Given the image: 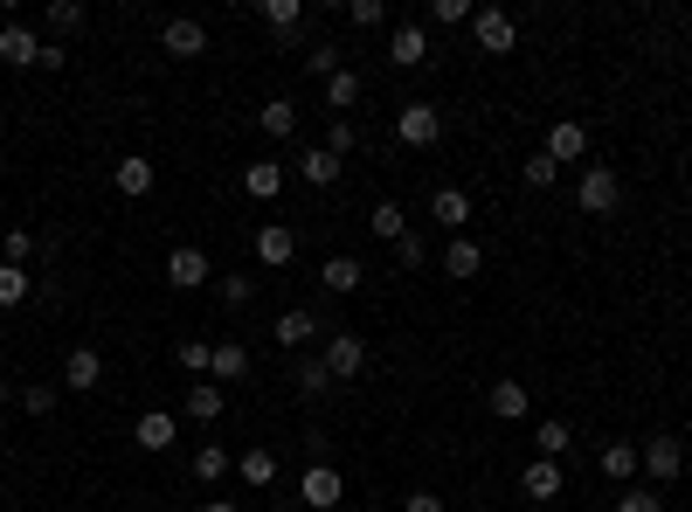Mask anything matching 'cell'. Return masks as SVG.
Listing matches in <instances>:
<instances>
[{"mask_svg":"<svg viewBox=\"0 0 692 512\" xmlns=\"http://www.w3.org/2000/svg\"><path fill=\"white\" fill-rule=\"evenodd\" d=\"M319 361H326V374L340 381V388H353V381L368 374V340H361V332H332Z\"/></svg>","mask_w":692,"mask_h":512,"instance_id":"6da1fadb","label":"cell"},{"mask_svg":"<svg viewBox=\"0 0 692 512\" xmlns=\"http://www.w3.org/2000/svg\"><path fill=\"white\" fill-rule=\"evenodd\" d=\"M575 201H582V215H617L624 209V173L617 167H588L582 188H575Z\"/></svg>","mask_w":692,"mask_h":512,"instance_id":"7a4b0ae2","label":"cell"},{"mask_svg":"<svg viewBox=\"0 0 692 512\" xmlns=\"http://www.w3.org/2000/svg\"><path fill=\"white\" fill-rule=\"evenodd\" d=\"M395 139H402L408 152H429V146L444 139V111H437V105H402V111H395Z\"/></svg>","mask_w":692,"mask_h":512,"instance_id":"3957f363","label":"cell"},{"mask_svg":"<svg viewBox=\"0 0 692 512\" xmlns=\"http://www.w3.org/2000/svg\"><path fill=\"white\" fill-rule=\"evenodd\" d=\"M471 35H478L485 56H512V42H520V21H512L505 8H478V14H471Z\"/></svg>","mask_w":692,"mask_h":512,"instance_id":"277c9868","label":"cell"},{"mask_svg":"<svg viewBox=\"0 0 692 512\" xmlns=\"http://www.w3.org/2000/svg\"><path fill=\"white\" fill-rule=\"evenodd\" d=\"M209 277H215L209 249H201V243H173V256H167V285L173 291H194V285H209Z\"/></svg>","mask_w":692,"mask_h":512,"instance_id":"5b68a950","label":"cell"},{"mask_svg":"<svg viewBox=\"0 0 692 512\" xmlns=\"http://www.w3.org/2000/svg\"><path fill=\"white\" fill-rule=\"evenodd\" d=\"M160 49H167V56H181V63H194V56H209V29H201L194 14H173L160 29Z\"/></svg>","mask_w":692,"mask_h":512,"instance_id":"8992f818","label":"cell"},{"mask_svg":"<svg viewBox=\"0 0 692 512\" xmlns=\"http://www.w3.org/2000/svg\"><path fill=\"white\" fill-rule=\"evenodd\" d=\"M298 499H305V505H312V512H332V505H340V499H347V478H340V471H332V465H312V471H305V478H298Z\"/></svg>","mask_w":692,"mask_h":512,"instance_id":"52a82bcc","label":"cell"},{"mask_svg":"<svg viewBox=\"0 0 692 512\" xmlns=\"http://www.w3.org/2000/svg\"><path fill=\"white\" fill-rule=\"evenodd\" d=\"M97 381H105V353H97V346H70L63 353V388L70 395H91Z\"/></svg>","mask_w":692,"mask_h":512,"instance_id":"ba28073f","label":"cell"},{"mask_svg":"<svg viewBox=\"0 0 692 512\" xmlns=\"http://www.w3.org/2000/svg\"><path fill=\"white\" fill-rule=\"evenodd\" d=\"M270 340L285 346V353H298V346H312L319 340V312L312 305H291V312H277V326H270Z\"/></svg>","mask_w":692,"mask_h":512,"instance_id":"9c48e42d","label":"cell"},{"mask_svg":"<svg viewBox=\"0 0 692 512\" xmlns=\"http://www.w3.org/2000/svg\"><path fill=\"white\" fill-rule=\"evenodd\" d=\"M291 256H298V228H285V222L256 228V264H264V270H285Z\"/></svg>","mask_w":692,"mask_h":512,"instance_id":"30bf717a","label":"cell"},{"mask_svg":"<svg viewBox=\"0 0 692 512\" xmlns=\"http://www.w3.org/2000/svg\"><path fill=\"white\" fill-rule=\"evenodd\" d=\"M173 437H181V416H173V408H146V416L132 423L139 450H173Z\"/></svg>","mask_w":692,"mask_h":512,"instance_id":"8fae6325","label":"cell"},{"mask_svg":"<svg viewBox=\"0 0 692 512\" xmlns=\"http://www.w3.org/2000/svg\"><path fill=\"white\" fill-rule=\"evenodd\" d=\"M0 63H14V70L42 63V42H35L29 21H0Z\"/></svg>","mask_w":692,"mask_h":512,"instance_id":"7c38bea8","label":"cell"},{"mask_svg":"<svg viewBox=\"0 0 692 512\" xmlns=\"http://www.w3.org/2000/svg\"><path fill=\"white\" fill-rule=\"evenodd\" d=\"M541 152H547L554 167H575L582 152H588V125H582V118H561L554 132H547V146H541Z\"/></svg>","mask_w":692,"mask_h":512,"instance_id":"4fadbf2b","label":"cell"},{"mask_svg":"<svg viewBox=\"0 0 692 512\" xmlns=\"http://www.w3.org/2000/svg\"><path fill=\"white\" fill-rule=\"evenodd\" d=\"M340 173H347L340 152H326V146H305V152H298V181H305V188H332Z\"/></svg>","mask_w":692,"mask_h":512,"instance_id":"5bb4252c","label":"cell"},{"mask_svg":"<svg viewBox=\"0 0 692 512\" xmlns=\"http://www.w3.org/2000/svg\"><path fill=\"white\" fill-rule=\"evenodd\" d=\"M111 188H118L125 201H146V194H152V160H146V152H125V160L111 167Z\"/></svg>","mask_w":692,"mask_h":512,"instance_id":"9a60e30c","label":"cell"},{"mask_svg":"<svg viewBox=\"0 0 692 512\" xmlns=\"http://www.w3.org/2000/svg\"><path fill=\"white\" fill-rule=\"evenodd\" d=\"M520 492H526V499H561V492H568V471L547 465V457H533V465L520 471Z\"/></svg>","mask_w":692,"mask_h":512,"instance_id":"2e32d148","label":"cell"},{"mask_svg":"<svg viewBox=\"0 0 692 512\" xmlns=\"http://www.w3.org/2000/svg\"><path fill=\"white\" fill-rule=\"evenodd\" d=\"M388 63H395V70H416V63H429V35L416 29V21H402V29L388 35Z\"/></svg>","mask_w":692,"mask_h":512,"instance_id":"e0dca14e","label":"cell"},{"mask_svg":"<svg viewBox=\"0 0 692 512\" xmlns=\"http://www.w3.org/2000/svg\"><path fill=\"white\" fill-rule=\"evenodd\" d=\"M243 374H249V346L243 340H222L209 353V381H215V388H228V381H243Z\"/></svg>","mask_w":692,"mask_h":512,"instance_id":"ac0fdd59","label":"cell"},{"mask_svg":"<svg viewBox=\"0 0 692 512\" xmlns=\"http://www.w3.org/2000/svg\"><path fill=\"white\" fill-rule=\"evenodd\" d=\"M645 471H651L658 484H672V478L685 471V450H679V437H651V444H645Z\"/></svg>","mask_w":692,"mask_h":512,"instance_id":"d6986e66","label":"cell"},{"mask_svg":"<svg viewBox=\"0 0 692 512\" xmlns=\"http://www.w3.org/2000/svg\"><path fill=\"white\" fill-rule=\"evenodd\" d=\"M429 215H437L450 236H465V222H471V194H465V188H437V194H429Z\"/></svg>","mask_w":692,"mask_h":512,"instance_id":"ffe728a7","label":"cell"},{"mask_svg":"<svg viewBox=\"0 0 692 512\" xmlns=\"http://www.w3.org/2000/svg\"><path fill=\"white\" fill-rule=\"evenodd\" d=\"M361 256H326V264H319V285L332 291V298H347V291H361Z\"/></svg>","mask_w":692,"mask_h":512,"instance_id":"44dd1931","label":"cell"},{"mask_svg":"<svg viewBox=\"0 0 692 512\" xmlns=\"http://www.w3.org/2000/svg\"><path fill=\"white\" fill-rule=\"evenodd\" d=\"M256 14H264V29L285 35V42H298V29H305V8H298V0H256Z\"/></svg>","mask_w":692,"mask_h":512,"instance_id":"7402d4cb","label":"cell"},{"mask_svg":"<svg viewBox=\"0 0 692 512\" xmlns=\"http://www.w3.org/2000/svg\"><path fill=\"white\" fill-rule=\"evenodd\" d=\"M485 408H492L499 423H520L526 408H533V395L520 388V381H492V395H485Z\"/></svg>","mask_w":692,"mask_h":512,"instance_id":"603a6c76","label":"cell"},{"mask_svg":"<svg viewBox=\"0 0 692 512\" xmlns=\"http://www.w3.org/2000/svg\"><path fill=\"white\" fill-rule=\"evenodd\" d=\"M485 270V249L471 243V236H450V249H444V277H457V285H465V277H478Z\"/></svg>","mask_w":692,"mask_h":512,"instance_id":"cb8c5ba5","label":"cell"},{"mask_svg":"<svg viewBox=\"0 0 692 512\" xmlns=\"http://www.w3.org/2000/svg\"><path fill=\"white\" fill-rule=\"evenodd\" d=\"M291 381H298V395H305V402H326L332 388H340V381H332V374H326V361H319V353H305V361H298V374H291Z\"/></svg>","mask_w":692,"mask_h":512,"instance_id":"d4e9b609","label":"cell"},{"mask_svg":"<svg viewBox=\"0 0 692 512\" xmlns=\"http://www.w3.org/2000/svg\"><path fill=\"white\" fill-rule=\"evenodd\" d=\"M181 408H188V416H194V423H215V416H222V408H228V388H215V381H194V388H188V402H181Z\"/></svg>","mask_w":692,"mask_h":512,"instance_id":"484cf974","label":"cell"},{"mask_svg":"<svg viewBox=\"0 0 692 512\" xmlns=\"http://www.w3.org/2000/svg\"><path fill=\"white\" fill-rule=\"evenodd\" d=\"M596 465H603V478L630 484V478H637V465H645V450H637V444H603V457H596Z\"/></svg>","mask_w":692,"mask_h":512,"instance_id":"4316f807","label":"cell"},{"mask_svg":"<svg viewBox=\"0 0 692 512\" xmlns=\"http://www.w3.org/2000/svg\"><path fill=\"white\" fill-rule=\"evenodd\" d=\"M0 249H8V256H0V264H21V270H29V256H42L49 243L35 236V228H21V222H8V236H0Z\"/></svg>","mask_w":692,"mask_h":512,"instance_id":"83f0119b","label":"cell"},{"mask_svg":"<svg viewBox=\"0 0 692 512\" xmlns=\"http://www.w3.org/2000/svg\"><path fill=\"white\" fill-rule=\"evenodd\" d=\"M277 188H285V167H277V160H249V167H243V194L270 201Z\"/></svg>","mask_w":692,"mask_h":512,"instance_id":"f1b7e54d","label":"cell"},{"mask_svg":"<svg viewBox=\"0 0 692 512\" xmlns=\"http://www.w3.org/2000/svg\"><path fill=\"white\" fill-rule=\"evenodd\" d=\"M256 125H264L270 139H291L298 132V105H291V97H270V105L256 111Z\"/></svg>","mask_w":692,"mask_h":512,"instance_id":"f546056e","label":"cell"},{"mask_svg":"<svg viewBox=\"0 0 692 512\" xmlns=\"http://www.w3.org/2000/svg\"><path fill=\"white\" fill-rule=\"evenodd\" d=\"M236 471H243V484H256V492H264V484L277 478V450H264V444L243 450V457H236Z\"/></svg>","mask_w":692,"mask_h":512,"instance_id":"4dcf8cb0","label":"cell"},{"mask_svg":"<svg viewBox=\"0 0 692 512\" xmlns=\"http://www.w3.org/2000/svg\"><path fill=\"white\" fill-rule=\"evenodd\" d=\"M353 105H361V76H353V70H340V76H326V111H353Z\"/></svg>","mask_w":692,"mask_h":512,"instance_id":"1f68e13d","label":"cell"},{"mask_svg":"<svg viewBox=\"0 0 692 512\" xmlns=\"http://www.w3.org/2000/svg\"><path fill=\"white\" fill-rule=\"evenodd\" d=\"M368 228H374V236H381V243H388V249H395V243L408 236V222H402V209H395V201H374V215H368Z\"/></svg>","mask_w":692,"mask_h":512,"instance_id":"d6a6232c","label":"cell"},{"mask_svg":"<svg viewBox=\"0 0 692 512\" xmlns=\"http://www.w3.org/2000/svg\"><path fill=\"white\" fill-rule=\"evenodd\" d=\"M568 423H541V429H533V450H541L547 457V465H561V457H568Z\"/></svg>","mask_w":692,"mask_h":512,"instance_id":"836d02e7","label":"cell"},{"mask_svg":"<svg viewBox=\"0 0 692 512\" xmlns=\"http://www.w3.org/2000/svg\"><path fill=\"white\" fill-rule=\"evenodd\" d=\"M305 70H312V76H319V84H326V76H340V70H347V56H340V42H312V49H305Z\"/></svg>","mask_w":692,"mask_h":512,"instance_id":"e575fe53","label":"cell"},{"mask_svg":"<svg viewBox=\"0 0 692 512\" xmlns=\"http://www.w3.org/2000/svg\"><path fill=\"white\" fill-rule=\"evenodd\" d=\"M228 465H236V457H228L222 444H201V450H194V478H201V484H215V478H228Z\"/></svg>","mask_w":692,"mask_h":512,"instance_id":"d590c367","label":"cell"},{"mask_svg":"<svg viewBox=\"0 0 692 512\" xmlns=\"http://www.w3.org/2000/svg\"><path fill=\"white\" fill-rule=\"evenodd\" d=\"M29 291H35V277H29V270H21V264H0V305H21Z\"/></svg>","mask_w":692,"mask_h":512,"instance_id":"8d00e7d4","label":"cell"},{"mask_svg":"<svg viewBox=\"0 0 692 512\" xmlns=\"http://www.w3.org/2000/svg\"><path fill=\"white\" fill-rule=\"evenodd\" d=\"M215 291H222V305H228V312H243V305L256 298V277H236V270H228V277H222Z\"/></svg>","mask_w":692,"mask_h":512,"instance_id":"74e56055","label":"cell"},{"mask_svg":"<svg viewBox=\"0 0 692 512\" xmlns=\"http://www.w3.org/2000/svg\"><path fill=\"white\" fill-rule=\"evenodd\" d=\"M209 353H215L209 340H181V353H173V361H181L188 374H201V381H209Z\"/></svg>","mask_w":692,"mask_h":512,"instance_id":"f35d334b","label":"cell"},{"mask_svg":"<svg viewBox=\"0 0 692 512\" xmlns=\"http://www.w3.org/2000/svg\"><path fill=\"white\" fill-rule=\"evenodd\" d=\"M49 29H56V35H76V29H84V8H76V0H56V8H49Z\"/></svg>","mask_w":692,"mask_h":512,"instance_id":"ab89813d","label":"cell"},{"mask_svg":"<svg viewBox=\"0 0 692 512\" xmlns=\"http://www.w3.org/2000/svg\"><path fill=\"white\" fill-rule=\"evenodd\" d=\"M353 139H361V132H353V118H332L326 125V152H340V160L353 152Z\"/></svg>","mask_w":692,"mask_h":512,"instance_id":"60d3db41","label":"cell"},{"mask_svg":"<svg viewBox=\"0 0 692 512\" xmlns=\"http://www.w3.org/2000/svg\"><path fill=\"white\" fill-rule=\"evenodd\" d=\"M561 181V167L547 160V152H533V160H526V188H554Z\"/></svg>","mask_w":692,"mask_h":512,"instance_id":"b9f144b4","label":"cell"},{"mask_svg":"<svg viewBox=\"0 0 692 512\" xmlns=\"http://www.w3.org/2000/svg\"><path fill=\"white\" fill-rule=\"evenodd\" d=\"M478 8L471 0H437V8H429V21H444V29H457V21H471Z\"/></svg>","mask_w":692,"mask_h":512,"instance_id":"7bdbcfd3","label":"cell"},{"mask_svg":"<svg viewBox=\"0 0 692 512\" xmlns=\"http://www.w3.org/2000/svg\"><path fill=\"white\" fill-rule=\"evenodd\" d=\"M423 256H429V249H423V236L408 228V236L395 243V264H402V270H423Z\"/></svg>","mask_w":692,"mask_h":512,"instance_id":"ee69618b","label":"cell"},{"mask_svg":"<svg viewBox=\"0 0 692 512\" xmlns=\"http://www.w3.org/2000/svg\"><path fill=\"white\" fill-rule=\"evenodd\" d=\"M353 29H381V21H388V8H381V0H353Z\"/></svg>","mask_w":692,"mask_h":512,"instance_id":"f6af8a7d","label":"cell"},{"mask_svg":"<svg viewBox=\"0 0 692 512\" xmlns=\"http://www.w3.org/2000/svg\"><path fill=\"white\" fill-rule=\"evenodd\" d=\"M21 408H29V416H49V408H56V388H21Z\"/></svg>","mask_w":692,"mask_h":512,"instance_id":"bcb514c9","label":"cell"},{"mask_svg":"<svg viewBox=\"0 0 692 512\" xmlns=\"http://www.w3.org/2000/svg\"><path fill=\"white\" fill-rule=\"evenodd\" d=\"M617 512H664V499H658V492H624Z\"/></svg>","mask_w":692,"mask_h":512,"instance_id":"7dc6e473","label":"cell"},{"mask_svg":"<svg viewBox=\"0 0 692 512\" xmlns=\"http://www.w3.org/2000/svg\"><path fill=\"white\" fill-rule=\"evenodd\" d=\"M402 512H444V499H437V492H408Z\"/></svg>","mask_w":692,"mask_h":512,"instance_id":"c3c4849f","label":"cell"},{"mask_svg":"<svg viewBox=\"0 0 692 512\" xmlns=\"http://www.w3.org/2000/svg\"><path fill=\"white\" fill-rule=\"evenodd\" d=\"M42 70H70V49L63 42H42Z\"/></svg>","mask_w":692,"mask_h":512,"instance_id":"681fc988","label":"cell"},{"mask_svg":"<svg viewBox=\"0 0 692 512\" xmlns=\"http://www.w3.org/2000/svg\"><path fill=\"white\" fill-rule=\"evenodd\" d=\"M201 512H243L236 499H209V505H201Z\"/></svg>","mask_w":692,"mask_h":512,"instance_id":"f907efd6","label":"cell"},{"mask_svg":"<svg viewBox=\"0 0 692 512\" xmlns=\"http://www.w3.org/2000/svg\"><path fill=\"white\" fill-rule=\"evenodd\" d=\"M8 402H14V388H8V381H0V408H8Z\"/></svg>","mask_w":692,"mask_h":512,"instance_id":"816d5d0a","label":"cell"}]
</instances>
